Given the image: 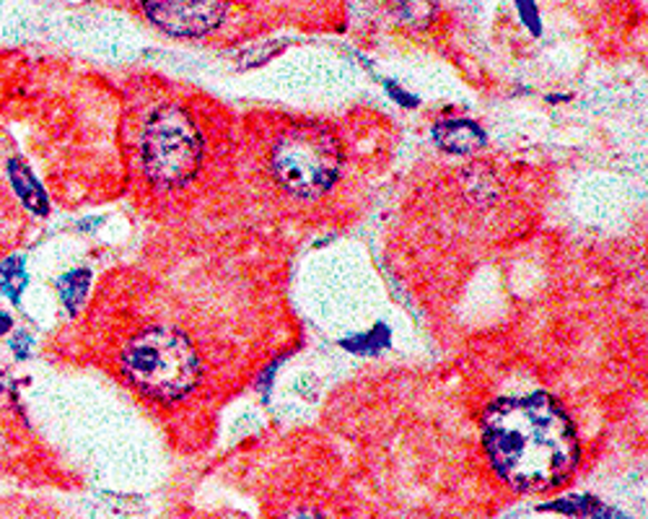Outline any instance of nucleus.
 I'll return each instance as SVG.
<instances>
[{
	"mask_svg": "<svg viewBox=\"0 0 648 519\" xmlns=\"http://www.w3.org/2000/svg\"><path fill=\"white\" fill-rule=\"evenodd\" d=\"M281 519H327V517L320 515V512H312V509H296V512H291Z\"/></svg>",
	"mask_w": 648,
	"mask_h": 519,
	"instance_id": "9b49d317",
	"label": "nucleus"
},
{
	"mask_svg": "<svg viewBox=\"0 0 648 519\" xmlns=\"http://www.w3.org/2000/svg\"><path fill=\"white\" fill-rule=\"evenodd\" d=\"M89 278L91 275L86 271H73V273L62 275V278L58 281V291H60L62 302H66L73 312L78 310V304L84 302L86 288H89Z\"/></svg>",
	"mask_w": 648,
	"mask_h": 519,
	"instance_id": "1a4fd4ad",
	"label": "nucleus"
},
{
	"mask_svg": "<svg viewBox=\"0 0 648 519\" xmlns=\"http://www.w3.org/2000/svg\"><path fill=\"white\" fill-rule=\"evenodd\" d=\"M122 372L144 395L174 403L195 390L200 359L185 335L151 327L125 345Z\"/></svg>",
	"mask_w": 648,
	"mask_h": 519,
	"instance_id": "f03ea898",
	"label": "nucleus"
},
{
	"mask_svg": "<svg viewBox=\"0 0 648 519\" xmlns=\"http://www.w3.org/2000/svg\"><path fill=\"white\" fill-rule=\"evenodd\" d=\"M397 13L410 27H425L433 16V0H397Z\"/></svg>",
	"mask_w": 648,
	"mask_h": 519,
	"instance_id": "9d476101",
	"label": "nucleus"
},
{
	"mask_svg": "<svg viewBox=\"0 0 648 519\" xmlns=\"http://www.w3.org/2000/svg\"><path fill=\"white\" fill-rule=\"evenodd\" d=\"M144 8L148 19L169 35L200 37L224 21L228 0H144Z\"/></svg>",
	"mask_w": 648,
	"mask_h": 519,
	"instance_id": "39448f33",
	"label": "nucleus"
},
{
	"mask_svg": "<svg viewBox=\"0 0 648 519\" xmlns=\"http://www.w3.org/2000/svg\"><path fill=\"white\" fill-rule=\"evenodd\" d=\"M278 183L296 198H317L340 175V148L327 130L302 125L281 133L271 154Z\"/></svg>",
	"mask_w": 648,
	"mask_h": 519,
	"instance_id": "20e7f679",
	"label": "nucleus"
},
{
	"mask_svg": "<svg viewBox=\"0 0 648 519\" xmlns=\"http://www.w3.org/2000/svg\"><path fill=\"white\" fill-rule=\"evenodd\" d=\"M11 183L16 187V193L21 195V200L27 203L31 210H37V214H47V200H45L42 187H39L35 179H31L29 169L23 167L21 161L11 164Z\"/></svg>",
	"mask_w": 648,
	"mask_h": 519,
	"instance_id": "0eeeda50",
	"label": "nucleus"
},
{
	"mask_svg": "<svg viewBox=\"0 0 648 519\" xmlns=\"http://www.w3.org/2000/svg\"><path fill=\"white\" fill-rule=\"evenodd\" d=\"M436 144L452 154H475L485 144V133L470 120H446L436 125Z\"/></svg>",
	"mask_w": 648,
	"mask_h": 519,
	"instance_id": "423d86ee",
	"label": "nucleus"
},
{
	"mask_svg": "<svg viewBox=\"0 0 648 519\" xmlns=\"http://www.w3.org/2000/svg\"><path fill=\"white\" fill-rule=\"evenodd\" d=\"M485 447L498 476L527 491L552 489L579 462L573 423L548 395L498 400L485 415Z\"/></svg>",
	"mask_w": 648,
	"mask_h": 519,
	"instance_id": "f257e3e1",
	"label": "nucleus"
},
{
	"mask_svg": "<svg viewBox=\"0 0 648 519\" xmlns=\"http://www.w3.org/2000/svg\"><path fill=\"white\" fill-rule=\"evenodd\" d=\"M23 286H27V273H23L21 257L3 260L0 263V294L19 298Z\"/></svg>",
	"mask_w": 648,
	"mask_h": 519,
	"instance_id": "6e6552de",
	"label": "nucleus"
},
{
	"mask_svg": "<svg viewBox=\"0 0 648 519\" xmlns=\"http://www.w3.org/2000/svg\"><path fill=\"white\" fill-rule=\"evenodd\" d=\"M144 169L164 190L187 185L203 161V136L185 109L161 107L148 117L140 136Z\"/></svg>",
	"mask_w": 648,
	"mask_h": 519,
	"instance_id": "7ed1b4c3",
	"label": "nucleus"
}]
</instances>
